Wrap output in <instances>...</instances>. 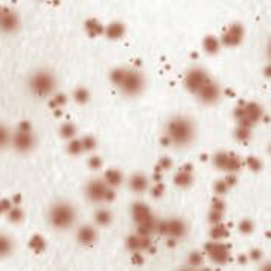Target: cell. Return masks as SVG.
Masks as SVG:
<instances>
[{"mask_svg":"<svg viewBox=\"0 0 271 271\" xmlns=\"http://www.w3.org/2000/svg\"><path fill=\"white\" fill-rule=\"evenodd\" d=\"M66 102H68L66 94L56 93V94H52V97L49 100V108H52V110H57V108H62L63 105H66Z\"/></svg>","mask_w":271,"mask_h":271,"instance_id":"obj_31","label":"cell"},{"mask_svg":"<svg viewBox=\"0 0 271 271\" xmlns=\"http://www.w3.org/2000/svg\"><path fill=\"white\" fill-rule=\"evenodd\" d=\"M17 131H20V132H32V123H30V122H27V120H24V122L18 123Z\"/></svg>","mask_w":271,"mask_h":271,"instance_id":"obj_51","label":"cell"},{"mask_svg":"<svg viewBox=\"0 0 271 271\" xmlns=\"http://www.w3.org/2000/svg\"><path fill=\"white\" fill-rule=\"evenodd\" d=\"M211 210H216V211H222V213H225V210H226V204H225V201H224V199H221V198H214V199L211 201Z\"/></svg>","mask_w":271,"mask_h":271,"instance_id":"obj_44","label":"cell"},{"mask_svg":"<svg viewBox=\"0 0 271 271\" xmlns=\"http://www.w3.org/2000/svg\"><path fill=\"white\" fill-rule=\"evenodd\" d=\"M154 180H156V181H160V180H162V176L156 173V174H154Z\"/></svg>","mask_w":271,"mask_h":271,"instance_id":"obj_55","label":"cell"},{"mask_svg":"<svg viewBox=\"0 0 271 271\" xmlns=\"http://www.w3.org/2000/svg\"><path fill=\"white\" fill-rule=\"evenodd\" d=\"M164 193H165V186L162 184V183H157V184H154L151 187V195L154 198H162V196H164Z\"/></svg>","mask_w":271,"mask_h":271,"instance_id":"obj_46","label":"cell"},{"mask_svg":"<svg viewBox=\"0 0 271 271\" xmlns=\"http://www.w3.org/2000/svg\"><path fill=\"white\" fill-rule=\"evenodd\" d=\"M173 167V160H171V157H160L159 159V162H157V167H156V170L157 171H165V170H170Z\"/></svg>","mask_w":271,"mask_h":271,"instance_id":"obj_42","label":"cell"},{"mask_svg":"<svg viewBox=\"0 0 271 271\" xmlns=\"http://www.w3.org/2000/svg\"><path fill=\"white\" fill-rule=\"evenodd\" d=\"M6 216H8L9 222H12V224H21L24 221V211L18 205H12L9 208V211L6 213Z\"/></svg>","mask_w":271,"mask_h":271,"instance_id":"obj_27","label":"cell"},{"mask_svg":"<svg viewBox=\"0 0 271 271\" xmlns=\"http://www.w3.org/2000/svg\"><path fill=\"white\" fill-rule=\"evenodd\" d=\"M129 187L135 193H144L150 187L148 179L144 174H134L129 180Z\"/></svg>","mask_w":271,"mask_h":271,"instance_id":"obj_15","label":"cell"},{"mask_svg":"<svg viewBox=\"0 0 271 271\" xmlns=\"http://www.w3.org/2000/svg\"><path fill=\"white\" fill-rule=\"evenodd\" d=\"M68 153L72 154V156H80L83 151V144H81V139H71L69 144H68Z\"/></svg>","mask_w":271,"mask_h":271,"instance_id":"obj_35","label":"cell"},{"mask_svg":"<svg viewBox=\"0 0 271 271\" xmlns=\"http://www.w3.org/2000/svg\"><path fill=\"white\" fill-rule=\"evenodd\" d=\"M29 247H30V250H33L35 253H42L45 249H46V241H45V238L42 237V235H39V234H35L30 240H29Z\"/></svg>","mask_w":271,"mask_h":271,"instance_id":"obj_25","label":"cell"},{"mask_svg":"<svg viewBox=\"0 0 271 271\" xmlns=\"http://www.w3.org/2000/svg\"><path fill=\"white\" fill-rule=\"evenodd\" d=\"M186 234H187V225L183 219L173 218L167 221V237L180 240V238H184Z\"/></svg>","mask_w":271,"mask_h":271,"instance_id":"obj_13","label":"cell"},{"mask_svg":"<svg viewBox=\"0 0 271 271\" xmlns=\"http://www.w3.org/2000/svg\"><path fill=\"white\" fill-rule=\"evenodd\" d=\"M187 264H189L192 268H198V267H201V265L204 264V255H202L201 252H198V250L190 252V253H189V256H187Z\"/></svg>","mask_w":271,"mask_h":271,"instance_id":"obj_30","label":"cell"},{"mask_svg":"<svg viewBox=\"0 0 271 271\" xmlns=\"http://www.w3.org/2000/svg\"><path fill=\"white\" fill-rule=\"evenodd\" d=\"M244 164H246L247 168H249L250 171H253V173H258V171L262 170V162H261V159H258V157H255V156H249V157L246 159Z\"/></svg>","mask_w":271,"mask_h":271,"instance_id":"obj_36","label":"cell"},{"mask_svg":"<svg viewBox=\"0 0 271 271\" xmlns=\"http://www.w3.org/2000/svg\"><path fill=\"white\" fill-rule=\"evenodd\" d=\"M81 144H83V151H93L97 145V141H96L94 136L87 135L81 139Z\"/></svg>","mask_w":271,"mask_h":271,"instance_id":"obj_40","label":"cell"},{"mask_svg":"<svg viewBox=\"0 0 271 271\" xmlns=\"http://www.w3.org/2000/svg\"><path fill=\"white\" fill-rule=\"evenodd\" d=\"M125 72H126V69H125V68H116V69H113V71H111V74H110V80H111V83H113L114 86H117V87H119V84L122 83V80H123V77H125Z\"/></svg>","mask_w":271,"mask_h":271,"instance_id":"obj_39","label":"cell"},{"mask_svg":"<svg viewBox=\"0 0 271 271\" xmlns=\"http://www.w3.org/2000/svg\"><path fill=\"white\" fill-rule=\"evenodd\" d=\"M262 256H264V253H262V250L258 249V247H253V249L249 252V255H247V258H249L250 261H261Z\"/></svg>","mask_w":271,"mask_h":271,"instance_id":"obj_48","label":"cell"},{"mask_svg":"<svg viewBox=\"0 0 271 271\" xmlns=\"http://www.w3.org/2000/svg\"><path fill=\"white\" fill-rule=\"evenodd\" d=\"M102 164H103V160H102L100 156H91L89 159V164L87 165H89L90 170H99L102 167Z\"/></svg>","mask_w":271,"mask_h":271,"instance_id":"obj_45","label":"cell"},{"mask_svg":"<svg viewBox=\"0 0 271 271\" xmlns=\"http://www.w3.org/2000/svg\"><path fill=\"white\" fill-rule=\"evenodd\" d=\"M108 187L110 186L102 180H91L86 186V196L90 202H103V196Z\"/></svg>","mask_w":271,"mask_h":271,"instance_id":"obj_10","label":"cell"},{"mask_svg":"<svg viewBox=\"0 0 271 271\" xmlns=\"http://www.w3.org/2000/svg\"><path fill=\"white\" fill-rule=\"evenodd\" d=\"M131 214H132V219L136 225L144 224L147 221H151L154 218L153 213H151V208L144 202H134L131 207Z\"/></svg>","mask_w":271,"mask_h":271,"instance_id":"obj_12","label":"cell"},{"mask_svg":"<svg viewBox=\"0 0 271 271\" xmlns=\"http://www.w3.org/2000/svg\"><path fill=\"white\" fill-rule=\"evenodd\" d=\"M3 9H5V8H2V6H0V15H2V12H3Z\"/></svg>","mask_w":271,"mask_h":271,"instance_id":"obj_58","label":"cell"},{"mask_svg":"<svg viewBox=\"0 0 271 271\" xmlns=\"http://www.w3.org/2000/svg\"><path fill=\"white\" fill-rule=\"evenodd\" d=\"M244 38V29L241 24L235 23V24H231L229 29L222 35V38L219 39L222 45H226V46H237L241 44Z\"/></svg>","mask_w":271,"mask_h":271,"instance_id":"obj_9","label":"cell"},{"mask_svg":"<svg viewBox=\"0 0 271 271\" xmlns=\"http://www.w3.org/2000/svg\"><path fill=\"white\" fill-rule=\"evenodd\" d=\"M12 205H14V204H12V201H11V199H8V198L0 199V214H6Z\"/></svg>","mask_w":271,"mask_h":271,"instance_id":"obj_47","label":"cell"},{"mask_svg":"<svg viewBox=\"0 0 271 271\" xmlns=\"http://www.w3.org/2000/svg\"><path fill=\"white\" fill-rule=\"evenodd\" d=\"M241 165H243V162H241V160H240L235 154L229 153V159H228V164H226L225 171H226V173H229V174H235L237 171H240Z\"/></svg>","mask_w":271,"mask_h":271,"instance_id":"obj_28","label":"cell"},{"mask_svg":"<svg viewBox=\"0 0 271 271\" xmlns=\"http://www.w3.org/2000/svg\"><path fill=\"white\" fill-rule=\"evenodd\" d=\"M173 181H174L176 186H179V187H181V189H186V187H189V186L193 183V174H192V171L180 170V171L174 176Z\"/></svg>","mask_w":271,"mask_h":271,"instance_id":"obj_19","label":"cell"},{"mask_svg":"<svg viewBox=\"0 0 271 271\" xmlns=\"http://www.w3.org/2000/svg\"><path fill=\"white\" fill-rule=\"evenodd\" d=\"M77 135V126L74 123H63L60 126V136L65 139H72Z\"/></svg>","mask_w":271,"mask_h":271,"instance_id":"obj_29","label":"cell"},{"mask_svg":"<svg viewBox=\"0 0 271 271\" xmlns=\"http://www.w3.org/2000/svg\"><path fill=\"white\" fill-rule=\"evenodd\" d=\"M126 32V27L123 23H119V21H114L111 24H108L105 29H103V35L108 38V39H111V41H117L120 39Z\"/></svg>","mask_w":271,"mask_h":271,"instance_id":"obj_16","label":"cell"},{"mask_svg":"<svg viewBox=\"0 0 271 271\" xmlns=\"http://www.w3.org/2000/svg\"><path fill=\"white\" fill-rule=\"evenodd\" d=\"M195 271H211V270H210V268H202V270H196V268H195Z\"/></svg>","mask_w":271,"mask_h":271,"instance_id":"obj_56","label":"cell"},{"mask_svg":"<svg viewBox=\"0 0 271 271\" xmlns=\"http://www.w3.org/2000/svg\"><path fill=\"white\" fill-rule=\"evenodd\" d=\"M97 231L91 225H83L77 232V240L83 246H91L97 241Z\"/></svg>","mask_w":271,"mask_h":271,"instance_id":"obj_14","label":"cell"},{"mask_svg":"<svg viewBox=\"0 0 271 271\" xmlns=\"http://www.w3.org/2000/svg\"><path fill=\"white\" fill-rule=\"evenodd\" d=\"M74 99H75V102H78L80 105H84V103H87L89 99H90V91H89L87 89H84V87H80V89H77V90L74 91Z\"/></svg>","mask_w":271,"mask_h":271,"instance_id":"obj_34","label":"cell"},{"mask_svg":"<svg viewBox=\"0 0 271 271\" xmlns=\"http://www.w3.org/2000/svg\"><path fill=\"white\" fill-rule=\"evenodd\" d=\"M144 87H145L144 75L141 72L132 71V69H126L125 77H123L122 83L119 84V89L126 96H136L144 90Z\"/></svg>","mask_w":271,"mask_h":271,"instance_id":"obj_4","label":"cell"},{"mask_svg":"<svg viewBox=\"0 0 271 271\" xmlns=\"http://www.w3.org/2000/svg\"><path fill=\"white\" fill-rule=\"evenodd\" d=\"M179 271H195V268H193V270H189V268H181V270H179Z\"/></svg>","mask_w":271,"mask_h":271,"instance_id":"obj_57","label":"cell"},{"mask_svg":"<svg viewBox=\"0 0 271 271\" xmlns=\"http://www.w3.org/2000/svg\"><path fill=\"white\" fill-rule=\"evenodd\" d=\"M238 231H240L243 235H250V234L255 231V224H253L250 219H243V221L238 224Z\"/></svg>","mask_w":271,"mask_h":271,"instance_id":"obj_37","label":"cell"},{"mask_svg":"<svg viewBox=\"0 0 271 271\" xmlns=\"http://www.w3.org/2000/svg\"><path fill=\"white\" fill-rule=\"evenodd\" d=\"M228 159H229V153L226 151H218L214 156H213V164L218 170H222L225 171L226 168V164H228Z\"/></svg>","mask_w":271,"mask_h":271,"instance_id":"obj_26","label":"cell"},{"mask_svg":"<svg viewBox=\"0 0 271 271\" xmlns=\"http://www.w3.org/2000/svg\"><path fill=\"white\" fill-rule=\"evenodd\" d=\"M11 142H12V145L17 151L27 153V151L33 150V147L36 145V138H35L33 132L15 131V134L11 136Z\"/></svg>","mask_w":271,"mask_h":271,"instance_id":"obj_7","label":"cell"},{"mask_svg":"<svg viewBox=\"0 0 271 271\" xmlns=\"http://www.w3.org/2000/svg\"><path fill=\"white\" fill-rule=\"evenodd\" d=\"M14 240L8 234H0V259L8 258L14 252Z\"/></svg>","mask_w":271,"mask_h":271,"instance_id":"obj_18","label":"cell"},{"mask_svg":"<svg viewBox=\"0 0 271 271\" xmlns=\"http://www.w3.org/2000/svg\"><path fill=\"white\" fill-rule=\"evenodd\" d=\"M207 221H208L210 225H218L224 221V213L216 211V210H210V213L207 216Z\"/></svg>","mask_w":271,"mask_h":271,"instance_id":"obj_41","label":"cell"},{"mask_svg":"<svg viewBox=\"0 0 271 271\" xmlns=\"http://www.w3.org/2000/svg\"><path fill=\"white\" fill-rule=\"evenodd\" d=\"M231 247H232L231 244H224L221 241H210V243H205V246H204L211 262L218 264V265H224L232 259L231 253H229Z\"/></svg>","mask_w":271,"mask_h":271,"instance_id":"obj_5","label":"cell"},{"mask_svg":"<svg viewBox=\"0 0 271 271\" xmlns=\"http://www.w3.org/2000/svg\"><path fill=\"white\" fill-rule=\"evenodd\" d=\"M126 249L129 252H139V235L132 234L126 238Z\"/></svg>","mask_w":271,"mask_h":271,"instance_id":"obj_38","label":"cell"},{"mask_svg":"<svg viewBox=\"0 0 271 271\" xmlns=\"http://www.w3.org/2000/svg\"><path fill=\"white\" fill-rule=\"evenodd\" d=\"M221 41L216 38V36H211V35H208V36H205L204 38V41H202V48H204V51L207 52V54H211V56H214V54H218L219 52V49H221Z\"/></svg>","mask_w":271,"mask_h":271,"instance_id":"obj_20","label":"cell"},{"mask_svg":"<svg viewBox=\"0 0 271 271\" xmlns=\"http://www.w3.org/2000/svg\"><path fill=\"white\" fill-rule=\"evenodd\" d=\"M94 222L99 226H108V225L113 222V214H111V211L110 210H105V208L97 210L94 213Z\"/></svg>","mask_w":271,"mask_h":271,"instance_id":"obj_24","label":"cell"},{"mask_svg":"<svg viewBox=\"0 0 271 271\" xmlns=\"http://www.w3.org/2000/svg\"><path fill=\"white\" fill-rule=\"evenodd\" d=\"M225 181H226L228 187H234V186L237 184V177H235L234 174H229V176L225 179Z\"/></svg>","mask_w":271,"mask_h":271,"instance_id":"obj_52","label":"cell"},{"mask_svg":"<svg viewBox=\"0 0 271 271\" xmlns=\"http://www.w3.org/2000/svg\"><path fill=\"white\" fill-rule=\"evenodd\" d=\"M210 81V77H208V74L204 71V69H201V68H193V69H190L187 74H186V77H184V87L190 91V93H195L196 94V91L205 84V83H208Z\"/></svg>","mask_w":271,"mask_h":271,"instance_id":"obj_6","label":"cell"},{"mask_svg":"<svg viewBox=\"0 0 271 271\" xmlns=\"http://www.w3.org/2000/svg\"><path fill=\"white\" fill-rule=\"evenodd\" d=\"M20 26V17L17 12L5 8L2 15H0V30L5 33H12L18 29Z\"/></svg>","mask_w":271,"mask_h":271,"instance_id":"obj_11","label":"cell"},{"mask_svg":"<svg viewBox=\"0 0 271 271\" xmlns=\"http://www.w3.org/2000/svg\"><path fill=\"white\" fill-rule=\"evenodd\" d=\"M235 139L240 141V142H249L250 138H252V129L249 128H243V126H238L235 129Z\"/></svg>","mask_w":271,"mask_h":271,"instance_id":"obj_32","label":"cell"},{"mask_svg":"<svg viewBox=\"0 0 271 271\" xmlns=\"http://www.w3.org/2000/svg\"><path fill=\"white\" fill-rule=\"evenodd\" d=\"M84 27H86V32L90 38H96L99 35H103V29H105L96 18H89L86 21Z\"/></svg>","mask_w":271,"mask_h":271,"instance_id":"obj_22","label":"cell"},{"mask_svg":"<svg viewBox=\"0 0 271 271\" xmlns=\"http://www.w3.org/2000/svg\"><path fill=\"white\" fill-rule=\"evenodd\" d=\"M259 271H271V264H270V261L264 262V264H262V267L259 268Z\"/></svg>","mask_w":271,"mask_h":271,"instance_id":"obj_53","label":"cell"},{"mask_svg":"<svg viewBox=\"0 0 271 271\" xmlns=\"http://www.w3.org/2000/svg\"><path fill=\"white\" fill-rule=\"evenodd\" d=\"M228 190H229V187H228V184H226L225 180H218V181L214 183V192L218 193L219 196L225 195Z\"/></svg>","mask_w":271,"mask_h":271,"instance_id":"obj_43","label":"cell"},{"mask_svg":"<svg viewBox=\"0 0 271 271\" xmlns=\"http://www.w3.org/2000/svg\"><path fill=\"white\" fill-rule=\"evenodd\" d=\"M247 261H249L247 255H240V256H238V262H240V264H246Z\"/></svg>","mask_w":271,"mask_h":271,"instance_id":"obj_54","label":"cell"},{"mask_svg":"<svg viewBox=\"0 0 271 271\" xmlns=\"http://www.w3.org/2000/svg\"><path fill=\"white\" fill-rule=\"evenodd\" d=\"M165 132L171 141V145H176V147H186L195 138V126L187 117L171 119L167 123Z\"/></svg>","mask_w":271,"mask_h":271,"instance_id":"obj_1","label":"cell"},{"mask_svg":"<svg viewBox=\"0 0 271 271\" xmlns=\"http://www.w3.org/2000/svg\"><path fill=\"white\" fill-rule=\"evenodd\" d=\"M244 110H246V117L255 125L256 122H259L264 116V111H262V106L256 102H249V103H244Z\"/></svg>","mask_w":271,"mask_h":271,"instance_id":"obj_17","label":"cell"},{"mask_svg":"<svg viewBox=\"0 0 271 271\" xmlns=\"http://www.w3.org/2000/svg\"><path fill=\"white\" fill-rule=\"evenodd\" d=\"M221 94H222V90H221V86L216 84L214 81H208L205 83L198 91H196V96L199 97V100H202L204 103H214L221 99Z\"/></svg>","mask_w":271,"mask_h":271,"instance_id":"obj_8","label":"cell"},{"mask_svg":"<svg viewBox=\"0 0 271 271\" xmlns=\"http://www.w3.org/2000/svg\"><path fill=\"white\" fill-rule=\"evenodd\" d=\"M49 225L57 231H66L74 226L77 221V210L65 201L56 202L48 213Z\"/></svg>","mask_w":271,"mask_h":271,"instance_id":"obj_2","label":"cell"},{"mask_svg":"<svg viewBox=\"0 0 271 271\" xmlns=\"http://www.w3.org/2000/svg\"><path fill=\"white\" fill-rule=\"evenodd\" d=\"M116 199V189L114 187H108L103 196V202H113Z\"/></svg>","mask_w":271,"mask_h":271,"instance_id":"obj_49","label":"cell"},{"mask_svg":"<svg viewBox=\"0 0 271 271\" xmlns=\"http://www.w3.org/2000/svg\"><path fill=\"white\" fill-rule=\"evenodd\" d=\"M132 264L134 265H142L144 264V256L141 252H134L132 253Z\"/></svg>","mask_w":271,"mask_h":271,"instance_id":"obj_50","label":"cell"},{"mask_svg":"<svg viewBox=\"0 0 271 271\" xmlns=\"http://www.w3.org/2000/svg\"><path fill=\"white\" fill-rule=\"evenodd\" d=\"M57 87L56 77L49 71H36L29 80V89L36 97H48L54 94Z\"/></svg>","mask_w":271,"mask_h":271,"instance_id":"obj_3","label":"cell"},{"mask_svg":"<svg viewBox=\"0 0 271 271\" xmlns=\"http://www.w3.org/2000/svg\"><path fill=\"white\" fill-rule=\"evenodd\" d=\"M123 181V174L116 170V168H111V170H108L105 173V183L110 186V187H119Z\"/></svg>","mask_w":271,"mask_h":271,"instance_id":"obj_21","label":"cell"},{"mask_svg":"<svg viewBox=\"0 0 271 271\" xmlns=\"http://www.w3.org/2000/svg\"><path fill=\"white\" fill-rule=\"evenodd\" d=\"M229 237V231L228 228L221 222L218 225H211V229H210V238L213 241H221L222 238H226Z\"/></svg>","mask_w":271,"mask_h":271,"instance_id":"obj_23","label":"cell"},{"mask_svg":"<svg viewBox=\"0 0 271 271\" xmlns=\"http://www.w3.org/2000/svg\"><path fill=\"white\" fill-rule=\"evenodd\" d=\"M11 132L6 126L3 125H0V150H3L6 148L9 144H11Z\"/></svg>","mask_w":271,"mask_h":271,"instance_id":"obj_33","label":"cell"}]
</instances>
